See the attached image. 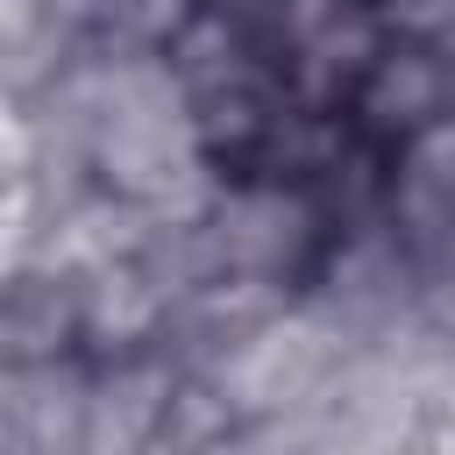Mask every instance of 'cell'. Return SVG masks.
<instances>
[{
	"label": "cell",
	"instance_id": "4",
	"mask_svg": "<svg viewBox=\"0 0 455 455\" xmlns=\"http://www.w3.org/2000/svg\"><path fill=\"white\" fill-rule=\"evenodd\" d=\"M455 114V57L441 43H412V36H384V50L370 57V71L355 78V121L377 142H412L419 128Z\"/></svg>",
	"mask_w": 455,
	"mask_h": 455
},
{
	"label": "cell",
	"instance_id": "3",
	"mask_svg": "<svg viewBox=\"0 0 455 455\" xmlns=\"http://www.w3.org/2000/svg\"><path fill=\"white\" fill-rule=\"evenodd\" d=\"M206 249L220 263V277H249V284H277V291H306V277L327 256V213L299 178H249L228 185L213 199V213L199 220Z\"/></svg>",
	"mask_w": 455,
	"mask_h": 455
},
{
	"label": "cell",
	"instance_id": "1",
	"mask_svg": "<svg viewBox=\"0 0 455 455\" xmlns=\"http://www.w3.org/2000/svg\"><path fill=\"white\" fill-rule=\"evenodd\" d=\"M43 100H57L71 114L85 164H92V185L156 213L164 228L206 220L213 199L228 192L220 156L199 128V107H192V92L164 50L85 43V57L57 85H43Z\"/></svg>",
	"mask_w": 455,
	"mask_h": 455
},
{
	"label": "cell",
	"instance_id": "2",
	"mask_svg": "<svg viewBox=\"0 0 455 455\" xmlns=\"http://www.w3.org/2000/svg\"><path fill=\"white\" fill-rule=\"evenodd\" d=\"M355 348H363V341L299 291V299H284L270 320H256L199 384L228 405L235 427H270V419L306 412V405L348 370Z\"/></svg>",
	"mask_w": 455,
	"mask_h": 455
}]
</instances>
